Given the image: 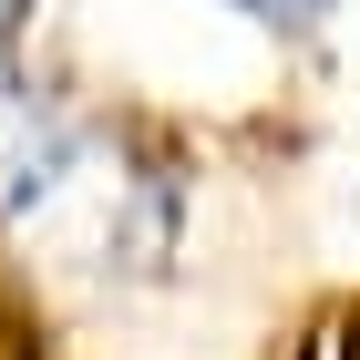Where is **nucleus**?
Masks as SVG:
<instances>
[{"mask_svg": "<svg viewBox=\"0 0 360 360\" xmlns=\"http://www.w3.org/2000/svg\"><path fill=\"white\" fill-rule=\"evenodd\" d=\"M237 11H257V21H309L319 0H237Z\"/></svg>", "mask_w": 360, "mask_h": 360, "instance_id": "f257e3e1", "label": "nucleus"}]
</instances>
